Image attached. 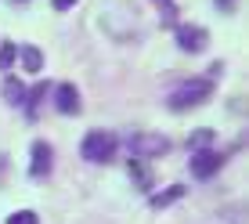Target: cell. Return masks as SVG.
Listing matches in <instances>:
<instances>
[{
    "label": "cell",
    "mask_w": 249,
    "mask_h": 224,
    "mask_svg": "<svg viewBox=\"0 0 249 224\" xmlns=\"http://www.w3.org/2000/svg\"><path fill=\"white\" fill-rule=\"evenodd\" d=\"M213 94V83H206V80H192V83H181L174 94H170V101L166 105L174 109V112H188V109H195V105H202L206 98Z\"/></svg>",
    "instance_id": "6da1fadb"
},
{
    "label": "cell",
    "mask_w": 249,
    "mask_h": 224,
    "mask_svg": "<svg viewBox=\"0 0 249 224\" xmlns=\"http://www.w3.org/2000/svg\"><path fill=\"white\" fill-rule=\"evenodd\" d=\"M80 152H83V159H87V163H108L116 156V137L108 131H90L87 137H83Z\"/></svg>",
    "instance_id": "7a4b0ae2"
},
{
    "label": "cell",
    "mask_w": 249,
    "mask_h": 224,
    "mask_svg": "<svg viewBox=\"0 0 249 224\" xmlns=\"http://www.w3.org/2000/svg\"><path fill=\"white\" fill-rule=\"evenodd\" d=\"M174 37H177V47L188 51V55H199V51H206V44H210V33H206L202 25H192V22L177 25Z\"/></svg>",
    "instance_id": "3957f363"
},
{
    "label": "cell",
    "mask_w": 249,
    "mask_h": 224,
    "mask_svg": "<svg viewBox=\"0 0 249 224\" xmlns=\"http://www.w3.org/2000/svg\"><path fill=\"white\" fill-rule=\"evenodd\" d=\"M217 170H220V156H217V152L202 149V152H195V156H192V174L199 181H210Z\"/></svg>",
    "instance_id": "277c9868"
},
{
    "label": "cell",
    "mask_w": 249,
    "mask_h": 224,
    "mask_svg": "<svg viewBox=\"0 0 249 224\" xmlns=\"http://www.w3.org/2000/svg\"><path fill=\"white\" fill-rule=\"evenodd\" d=\"M130 149L137 152V156H162V152L170 149V141L162 134H141V137L130 141Z\"/></svg>",
    "instance_id": "5b68a950"
},
{
    "label": "cell",
    "mask_w": 249,
    "mask_h": 224,
    "mask_svg": "<svg viewBox=\"0 0 249 224\" xmlns=\"http://www.w3.org/2000/svg\"><path fill=\"white\" fill-rule=\"evenodd\" d=\"M54 105H58V112H65V116H76V112H80V91H76L72 83H58L54 87Z\"/></svg>",
    "instance_id": "8992f818"
},
{
    "label": "cell",
    "mask_w": 249,
    "mask_h": 224,
    "mask_svg": "<svg viewBox=\"0 0 249 224\" xmlns=\"http://www.w3.org/2000/svg\"><path fill=\"white\" fill-rule=\"evenodd\" d=\"M51 163H54V152H51V145L36 141V145H33V163H29V174H33V177H44L47 170H51Z\"/></svg>",
    "instance_id": "52a82bcc"
},
{
    "label": "cell",
    "mask_w": 249,
    "mask_h": 224,
    "mask_svg": "<svg viewBox=\"0 0 249 224\" xmlns=\"http://www.w3.org/2000/svg\"><path fill=\"white\" fill-rule=\"evenodd\" d=\"M18 58H22V65L29 69V73H40V65H44L40 47H18Z\"/></svg>",
    "instance_id": "ba28073f"
},
{
    "label": "cell",
    "mask_w": 249,
    "mask_h": 224,
    "mask_svg": "<svg viewBox=\"0 0 249 224\" xmlns=\"http://www.w3.org/2000/svg\"><path fill=\"white\" fill-rule=\"evenodd\" d=\"M181 195H184V185H174V188H166V192H159L156 199H152V206H156V210H166V206H174Z\"/></svg>",
    "instance_id": "9c48e42d"
},
{
    "label": "cell",
    "mask_w": 249,
    "mask_h": 224,
    "mask_svg": "<svg viewBox=\"0 0 249 224\" xmlns=\"http://www.w3.org/2000/svg\"><path fill=\"white\" fill-rule=\"evenodd\" d=\"M4 98L11 101V105H25V98H29V94H25V83L7 80V83H4Z\"/></svg>",
    "instance_id": "30bf717a"
},
{
    "label": "cell",
    "mask_w": 249,
    "mask_h": 224,
    "mask_svg": "<svg viewBox=\"0 0 249 224\" xmlns=\"http://www.w3.org/2000/svg\"><path fill=\"white\" fill-rule=\"evenodd\" d=\"M15 58H18V47H15V44H4V47H0V69H11Z\"/></svg>",
    "instance_id": "8fae6325"
},
{
    "label": "cell",
    "mask_w": 249,
    "mask_h": 224,
    "mask_svg": "<svg viewBox=\"0 0 249 224\" xmlns=\"http://www.w3.org/2000/svg\"><path fill=\"white\" fill-rule=\"evenodd\" d=\"M7 224H40V217L33 210H18V213H11L7 217Z\"/></svg>",
    "instance_id": "7c38bea8"
},
{
    "label": "cell",
    "mask_w": 249,
    "mask_h": 224,
    "mask_svg": "<svg viewBox=\"0 0 249 224\" xmlns=\"http://www.w3.org/2000/svg\"><path fill=\"white\" fill-rule=\"evenodd\" d=\"M206 141H210V131H199V134L192 137V149H195V152H202V149H206Z\"/></svg>",
    "instance_id": "4fadbf2b"
},
{
    "label": "cell",
    "mask_w": 249,
    "mask_h": 224,
    "mask_svg": "<svg viewBox=\"0 0 249 224\" xmlns=\"http://www.w3.org/2000/svg\"><path fill=\"white\" fill-rule=\"evenodd\" d=\"M130 170H134L137 185H148V174H144V167H141V163H130Z\"/></svg>",
    "instance_id": "5bb4252c"
},
{
    "label": "cell",
    "mask_w": 249,
    "mask_h": 224,
    "mask_svg": "<svg viewBox=\"0 0 249 224\" xmlns=\"http://www.w3.org/2000/svg\"><path fill=\"white\" fill-rule=\"evenodd\" d=\"M51 4H54V7H58V11H69V7H72V4H76V0H51Z\"/></svg>",
    "instance_id": "9a60e30c"
},
{
    "label": "cell",
    "mask_w": 249,
    "mask_h": 224,
    "mask_svg": "<svg viewBox=\"0 0 249 224\" xmlns=\"http://www.w3.org/2000/svg\"><path fill=\"white\" fill-rule=\"evenodd\" d=\"M156 4H159V7H162V11H166V15H170V19H174V4H170V0H156Z\"/></svg>",
    "instance_id": "2e32d148"
}]
</instances>
